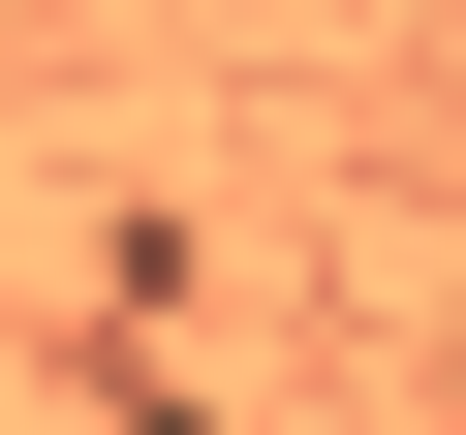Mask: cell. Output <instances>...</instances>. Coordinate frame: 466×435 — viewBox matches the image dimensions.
Listing matches in <instances>:
<instances>
[{"instance_id":"obj_1","label":"cell","mask_w":466,"mask_h":435,"mask_svg":"<svg viewBox=\"0 0 466 435\" xmlns=\"http://www.w3.org/2000/svg\"><path fill=\"white\" fill-rule=\"evenodd\" d=\"M435 404H466V280H435Z\"/></svg>"}]
</instances>
